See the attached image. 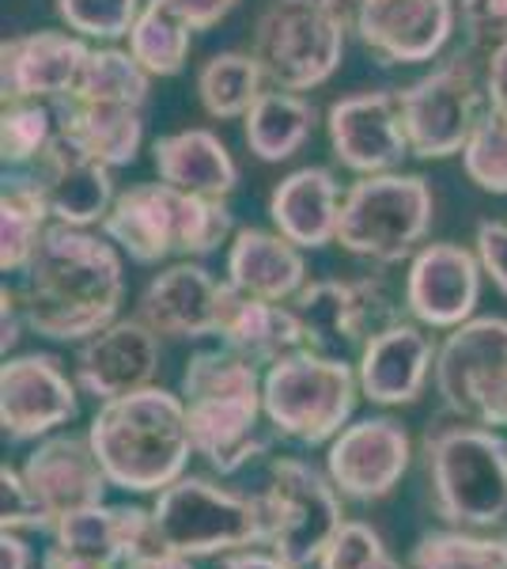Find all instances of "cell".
<instances>
[{"instance_id":"20","label":"cell","mask_w":507,"mask_h":569,"mask_svg":"<svg viewBox=\"0 0 507 569\" xmlns=\"http://www.w3.org/2000/svg\"><path fill=\"white\" fill-rule=\"evenodd\" d=\"M458 27V0H364L356 39L383 66H428Z\"/></svg>"},{"instance_id":"30","label":"cell","mask_w":507,"mask_h":569,"mask_svg":"<svg viewBox=\"0 0 507 569\" xmlns=\"http://www.w3.org/2000/svg\"><path fill=\"white\" fill-rule=\"evenodd\" d=\"M58 133L72 141L91 160L107 163L110 171L129 168L144 144V107L125 103H84V99H61Z\"/></svg>"},{"instance_id":"15","label":"cell","mask_w":507,"mask_h":569,"mask_svg":"<svg viewBox=\"0 0 507 569\" xmlns=\"http://www.w3.org/2000/svg\"><path fill=\"white\" fill-rule=\"evenodd\" d=\"M80 418V383L53 353L4 357L0 369V426L12 445L42 440Z\"/></svg>"},{"instance_id":"2","label":"cell","mask_w":507,"mask_h":569,"mask_svg":"<svg viewBox=\"0 0 507 569\" xmlns=\"http://www.w3.org/2000/svg\"><path fill=\"white\" fill-rule=\"evenodd\" d=\"M88 440L114 490L160 493L186 475L193 452L186 399L168 388H144L99 402Z\"/></svg>"},{"instance_id":"19","label":"cell","mask_w":507,"mask_h":569,"mask_svg":"<svg viewBox=\"0 0 507 569\" xmlns=\"http://www.w3.org/2000/svg\"><path fill=\"white\" fill-rule=\"evenodd\" d=\"M91 58V42L72 31H27L0 46V96L4 103H50L72 96Z\"/></svg>"},{"instance_id":"3","label":"cell","mask_w":507,"mask_h":569,"mask_svg":"<svg viewBox=\"0 0 507 569\" xmlns=\"http://www.w3.org/2000/svg\"><path fill=\"white\" fill-rule=\"evenodd\" d=\"M193 452L216 475H235L270 452V418H265L262 372L246 357L220 350H197L182 372Z\"/></svg>"},{"instance_id":"12","label":"cell","mask_w":507,"mask_h":569,"mask_svg":"<svg viewBox=\"0 0 507 569\" xmlns=\"http://www.w3.org/2000/svg\"><path fill=\"white\" fill-rule=\"evenodd\" d=\"M432 380L455 418L507 429V319L474 316L450 330Z\"/></svg>"},{"instance_id":"10","label":"cell","mask_w":507,"mask_h":569,"mask_svg":"<svg viewBox=\"0 0 507 569\" xmlns=\"http://www.w3.org/2000/svg\"><path fill=\"white\" fill-rule=\"evenodd\" d=\"M257 501L265 512V547L292 569L318 566L345 525L334 479L296 456L270 460V482Z\"/></svg>"},{"instance_id":"31","label":"cell","mask_w":507,"mask_h":569,"mask_svg":"<svg viewBox=\"0 0 507 569\" xmlns=\"http://www.w3.org/2000/svg\"><path fill=\"white\" fill-rule=\"evenodd\" d=\"M318 126V110L303 91L265 88L243 118V141L262 163H284L311 141Z\"/></svg>"},{"instance_id":"42","label":"cell","mask_w":507,"mask_h":569,"mask_svg":"<svg viewBox=\"0 0 507 569\" xmlns=\"http://www.w3.org/2000/svg\"><path fill=\"white\" fill-rule=\"evenodd\" d=\"M458 23L469 50H493L507 42V0H458Z\"/></svg>"},{"instance_id":"41","label":"cell","mask_w":507,"mask_h":569,"mask_svg":"<svg viewBox=\"0 0 507 569\" xmlns=\"http://www.w3.org/2000/svg\"><path fill=\"white\" fill-rule=\"evenodd\" d=\"M0 528L4 531H53L50 512L34 498L20 467H0Z\"/></svg>"},{"instance_id":"18","label":"cell","mask_w":507,"mask_h":569,"mask_svg":"<svg viewBox=\"0 0 507 569\" xmlns=\"http://www.w3.org/2000/svg\"><path fill=\"white\" fill-rule=\"evenodd\" d=\"M481 259L463 243H424L405 273V311L428 330H455L481 305Z\"/></svg>"},{"instance_id":"27","label":"cell","mask_w":507,"mask_h":569,"mask_svg":"<svg viewBox=\"0 0 507 569\" xmlns=\"http://www.w3.org/2000/svg\"><path fill=\"white\" fill-rule=\"evenodd\" d=\"M152 168L160 182L201 198H232L239 187V163L227 144L205 126L163 133L152 141Z\"/></svg>"},{"instance_id":"25","label":"cell","mask_w":507,"mask_h":569,"mask_svg":"<svg viewBox=\"0 0 507 569\" xmlns=\"http://www.w3.org/2000/svg\"><path fill=\"white\" fill-rule=\"evenodd\" d=\"M341 201H345V190L334 171L322 163H307V168L288 171L270 190L265 213L284 240H292L303 251H322V247L337 243Z\"/></svg>"},{"instance_id":"4","label":"cell","mask_w":507,"mask_h":569,"mask_svg":"<svg viewBox=\"0 0 507 569\" xmlns=\"http://www.w3.org/2000/svg\"><path fill=\"white\" fill-rule=\"evenodd\" d=\"M103 236L129 262L160 266L168 259H205L239 232L224 198H201L171 182H136L110 206Z\"/></svg>"},{"instance_id":"45","label":"cell","mask_w":507,"mask_h":569,"mask_svg":"<svg viewBox=\"0 0 507 569\" xmlns=\"http://www.w3.org/2000/svg\"><path fill=\"white\" fill-rule=\"evenodd\" d=\"M27 327V308H23V292L12 289V284H4L0 289V350H4V357L20 346Z\"/></svg>"},{"instance_id":"21","label":"cell","mask_w":507,"mask_h":569,"mask_svg":"<svg viewBox=\"0 0 507 569\" xmlns=\"http://www.w3.org/2000/svg\"><path fill=\"white\" fill-rule=\"evenodd\" d=\"M72 372H77L80 391L95 402L152 388L155 372H160V335L141 316H118L95 338L80 342Z\"/></svg>"},{"instance_id":"48","label":"cell","mask_w":507,"mask_h":569,"mask_svg":"<svg viewBox=\"0 0 507 569\" xmlns=\"http://www.w3.org/2000/svg\"><path fill=\"white\" fill-rule=\"evenodd\" d=\"M34 547L23 539V531H0V569H31Z\"/></svg>"},{"instance_id":"33","label":"cell","mask_w":507,"mask_h":569,"mask_svg":"<svg viewBox=\"0 0 507 569\" xmlns=\"http://www.w3.org/2000/svg\"><path fill=\"white\" fill-rule=\"evenodd\" d=\"M265 72L254 53L246 50H220L197 69V103L216 122L246 118L257 96L265 91Z\"/></svg>"},{"instance_id":"44","label":"cell","mask_w":507,"mask_h":569,"mask_svg":"<svg viewBox=\"0 0 507 569\" xmlns=\"http://www.w3.org/2000/svg\"><path fill=\"white\" fill-rule=\"evenodd\" d=\"M160 8H168L174 20H182L193 34L212 31L235 12L243 0H155Z\"/></svg>"},{"instance_id":"35","label":"cell","mask_w":507,"mask_h":569,"mask_svg":"<svg viewBox=\"0 0 507 569\" xmlns=\"http://www.w3.org/2000/svg\"><path fill=\"white\" fill-rule=\"evenodd\" d=\"M149 96H152V77L141 69V61H136L133 53L118 50V46H91V58L69 99L144 107Z\"/></svg>"},{"instance_id":"17","label":"cell","mask_w":507,"mask_h":569,"mask_svg":"<svg viewBox=\"0 0 507 569\" xmlns=\"http://www.w3.org/2000/svg\"><path fill=\"white\" fill-rule=\"evenodd\" d=\"M326 137L329 152L353 176H383L402 171V160L409 152L405 137L398 91H356L341 96L326 110Z\"/></svg>"},{"instance_id":"28","label":"cell","mask_w":507,"mask_h":569,"mask_svg":"<svg viewBox=\"0 0 507 569\" xmlns=\"http://www.w3.org/2000/svg\"><path fill=\"white\" fill-rule=\"evenodd\" d=\"M53 543L72 550V555L99 558V562L122 566L133 555H141L144 547L160 543L155 539V520L152 509L141 505H91V509L69 512L58 520V528L50 531Z\"/></svg>"},{"instance_id":"8","label":"cell","mask_w":507,"mask_h":569,"mask_svg":"<svg viewBox=\"0 0 507 569\" xmlns=\"http://www.w3.org/2000/svg\"><path fill=\"white\" fill-rule=\"evenodd\" d=\"M152 520L155 539L193 562L265 547V512L257 493L246 498L201 475H182L155 493Z\"/></svg>"},{"instance_id":"34","label":"cell","mask_w":507,"mask_h":569,"mask_svg":"<svg viewBox=\"0 0 507 569\" xmlns=\"http://www.w3.org/2000/svg\"><path fill=\"white\" fill-rule=\"evenodd\" d=\"M125 42H129L125 50L141 61V69L152 80H171L186 69L193 50V31L182 20H174L168 8H160L155 0H144L141 16H136Z\"/></svg>"},{"instance_id":"1","label":"cell","mask_w":507,"mask_h":569,"mask_svg":"<svg viewBox=\"0 0 507 569\" xmlns=\"http://www.w3.org/2000/svg\"><path fill=\"white\" fill-rule=\"evenodd\" d=\"M20 292L34 335L50 342H88L122 311V251L91 228L50 224Z\"/></svg>"},{"instance_id":"9","label":"cell","mask_w":507,"mask_h":569,"mask_svg":"<svg viewBox=\"0 0 507 569\" xmlns=\"http://www.w3.org/2000/svg\"><path fill=\"white\" fill-rule=\"evenodd\" d=\"M405 137L417 160H450L463 156L477 122L488 110L485 77L477 69V50H455L432 66L409 88L398 91Z\"/></svg>"},{"instance_id":"7","label":"cell","mask_w":507,"mask_h":569,"mask_svg":"<svg viewBox=\"0 0 507 569\" xmlns=\"http://www.w3.org/2000/svg\"><path fill=\"white\" fill-rule=\"evenodd\" d=\"M436 220L432 182L413 171H383L359 176L341 201L337 243L356 259L394 266L413 259Z\"/></svg>"},{"instance_id":"6","label":"cell","mask_w":507,"mask_h":569,"mask_svg":"<svg viewBox=\"0 0 507 569\" xmlns=\"http://www.w3.org/2000/svg\"><path fill=\"white\" fill-rule=\"evenodd\" d=\"M262 391L273 437L303 448L329 445L348 426L356 399H364L348 357H329L307 346L270 365L262 372Z\"/></svg>"},{"instance_id":"16","label":"cell","mask_w":507,"mask_h":569,"mask_svg":"<svg viewBox=\"0 0 507 569\" xmlns=\"http://www.w3.org/2000/svg\"><path fill=\"white\" fill-rule=\"evenodd\" d=\"M232 292L235 284L216 278L201 259H179L144 284L141 300H136V316L160 338L205 342V338L220 335Z\"/></svg>"},{"instance_id":"26","label":"cell","mask_w":507,"mask_h":569,"mask_svg":"<svg viewBox=\"0 0 507 569\" xmlns=\"http://www.w3.org/2000/svg\"><path fill=\"white\" fill-rule=\"evenodd\" d=\"M227 281L257 300L292 305L307 289L303 247L270 228H239L227 243Z\"/></svg>"},{"instance_id":"24","label":"cell","mask_w":507,"mask_h":569,"mask_svg":"<svg viewBox=\"0 0 507 569\" xmlns=\"http://www.w3.org/2000/svg\"><path fill=\"white\" fill-rule=\"evenodd\" d=\"M31 176L39 187V194L50 209L53 224H72V228H91L103 224L110 206H114V171L107 163L91 160L88 152H80L72 141H64L58 133L53 144L45 149L31 168H20Z\"/></svg>"},{"instance_id":"38","label":"cell","mask_w":507,"mask_h":569,"mask_svg":"<svg viewBox=\"0 0 507 569\" xmlns=\"http://www.w3.org/2000/svg\"><path fill=\"white\" fill-rule=\"evenodd\" d=\"M463 171L485 194H507V110H485V118L463 149Z\"/></svg>"},{"instance_id":"37","label":"cell","mask_w":507,"mask_h":569,"mask_svg":"<svg viewBox=\"0 0 507 569\" xmlns=\"http://www.w3.org/2000/svg\"><path fill=\"white\" fill-rule=\"evenodd\" d=\"M58 137V110L50 103H4L0 114V160L4 168H31Z\"/></svg>"},{"instance_id":"40","label":"cell","mask_w":507,"mask_h":569,"mask_svg":"<svg viewBox=\"0 0 507 569\" xmlns=\"http://www.w3.org/2000/svg\"><path fill=\"white\" fill-rule=\"evenodd\" d=\"M318 569H402V562L386 550L383 536L372 525L345 520L326 555L318 558Z\"/></svg>"},{"instance_id":"50","label":"cell","mask_w":507,"mask_h":569,"mask_svg":"<svg viewBox=\"0 0 507 569\" xmlns=\"http://www.w3.org/2000/svg\"><path fill=\"white\" fill-rule=\"evenodd\" d=\"M42 569H118V566H110V562H99V558H84V555H72V550H64V547H45V555H42Z\"/></svg>"},{"instance_id":"43","label":"cell","mask_w":507,"mask_h":569,"mask_svg":"<svg viewBox=\"0 0 507 569\" xmlns=\"http://www.w3.org/2000/svg\"><path fill=\"white\" fill-rule=\"evenodd\" d=\"M474 251L485 278L507 297V220H481L474 232Z\"/></svg>"},{"instance_id":"49","label":"cell","mask_w":507,"mask_h":569,"mask_svg":"<svg viewBox=\"0 0 507 569\" xmlns=\"http://www.w3.org/2000/svg\"><path fill=\"white\" fill-rule=\"evenodd\" d=\"M322 12L334 20L345 34L359 31V16H364V0H318Z\"/></svg>"},{"instance_id":"13","label":"cell","mask_w":507,"mask_h":569,"mask_svg":"<svg viewBox=\"0 0 507 569\" xmlns=\"http://www.w3.org/2000/svg\"><path fill=\"white\" fill-rule=\"evenodd\" d=\"M292 308L303 319L307 350L348 357L367 346V338L379 335L383 327L398 323L402 308L386 292L379 278H348V281H307V289L292 300Z\"/></svg>"},{"instance_id":"46","label":"cell","mask_w":507,"mask_h":569,"mask_svg":"<svg viewBox=\"0 0 507 569\" xmlns=\"http://www.w3.org/2000/svg\"><path fill=\"white\" fill-rule=\"evenodd\" d=\"M485 96L488 107L507 110V42L493 46L485 58Z\"/></svg>"},{"instance_id":"51","label":"cell","mask_w":507,"mask_h":569,"mask_svg":"<svg viewBox=\"0 0 507 569\" xmlns=\"http://www.w3.org/2000/svg\"><path fill=\"white\" fill-rule=\"evenodd\" d=\"M220 569H292V566L281 562L273 550L270 555H262V550H239V555H227Z\"/></svg>"},{"instance_id":"39","label":"cell","mask_w":507,"mask_h":569,"mask_svg":"<svg viewBox=\"0 0 507 569\" xmlns=\"http://www.w3.org/2000/svg\"><path fill=\"white\" fill-rule=\"evenodd\" d=\"M144 0H53V12L64 31L88 42H118L129 39Z\"/></svg>"},{"instance_id":"47","label":"cell","mask_w":507,"mask_h":569,"mask_svg":"<svg viewBox=\"0 0 507 569\" xmlns=\"http://www.w3.org/2000/svg\"><path fill=\"white\" fill-rule=\"evenodd\" d=\"M118 569H197V566H193V558L179 555V550H171L163 543H152V547H144L141 555L129 558V562H122Z\"/></svg>"},{"instance_id":"32","label":"cell","mask_w":507,"mask_h":569,"mask_svg":"<svg viewBox=\"0 0 507 569\" xmlns=\"http://www.w3.org/2000/svg\"><path fill=\"white\" fill-rule=\"evenodd\" d=\"M50 224L53 217L31 176L20 168H4V194H0V270L27 273V266L39 254Z\"/></svg>"},{"instance_id":"36","label":"cell","mask_w":507,"mask_h":569,"mask_svg":"<svg viewBox=\"0 0 507 569\" xmlns=\"http://www.w3.org/2000/svg\"><path fill=\"white\" fill-rule=\"evenodd\" d=\"M405 569H507V536L444 528L417 539Z\"/></svg>"},{"instance_id":"11","label":"cell","mask_w":507,"mask_h":569,"mask_svg":"<svg viewBox=\"0 0 507 569\" xmlns=\"http://www.w3.org/2000/svg\"><path fill=\"white\" fill-rule=\"evenodd\" d=\"M348 34L322 12L318 0H270L254 20L251 53L270 88L315 91L345 61Z\"/></svg>"},{"instance_id":"14","label":"cell","mask_w":507,"mask_h":569,"mask_svg":"<svg viewBox=\"0 0 507 569\" xmlns=\"http://www.w3.org/2000/svg\"><path fill=\"white\" fill-rule=\"evenodd\" d=\"M413 467V437L402 421L372 415L348 421L326 445V475L337 493L356 505L391 498Z\"/></svg>"},{"instance_id":"29","label":"cell","mask_w":507,"mask_h":569,"mask_svg":"<svg viewBox=\"0 0 507 569\" xmlns=\"http://www.w3.org/2000/svg\"><path fill=\"white\" fill-rule=\"evenodd\" d=\"M220 346L232 353L246 357L257 369H270L281 357L296 353L307 346L303 335V319L292 305H276V300H257L246 292H232V305L220 323Z\"/></svg>"},{"instance_id":"5","label":"cell","mask_w":507,"mask_h":569,"mask_svg":"<svg viewBox=\"0 0 507 569\" xmlns=\"http://www.w3.org/2000/svg\"><path fill=\"white\" fill-rule=\"evenodd\" d=\"M428 505L447 528L493 531L507 520V437L463 421L424 433Z\"/></svg>"},{"instance_id":"23","label":"cell","mask_w":507,"mask_h":569,"mask_svg":"<svg viewBox=\"0 0 507 569\" xmlns=\"http://www.w3.org/2000/svg\"><path fill=\"white\" fill-rule=\"evenodd\" d=\"M23 479L34 490V498L42 501V509L50 512L53 528L69 512L103 505L110 479L99 463L95 448H91L88 433H50L31 448V456L23 460Z\"/></svg>"},{"instance_id":"22","label":"cell","mask_w":507,"mask_h":569,"mask_svg":"<svg viewBox=\"0 0 507 569\" xmlns=\"http://www.w3.org/2000/svg\"><path fill=\"white\" fill-rule=\"evenodd\" d=\"M439 346L417 319H398L367 338L356 357L359 395L375 407H409L428 388L436 372Z\"/></svg>"}]
</instances>
